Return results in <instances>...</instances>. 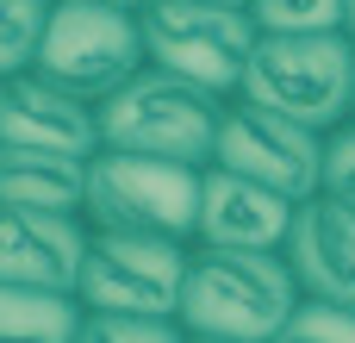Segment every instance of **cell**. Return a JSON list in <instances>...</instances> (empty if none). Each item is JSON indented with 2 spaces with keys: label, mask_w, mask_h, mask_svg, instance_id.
I'll return each instance as SVG.
<instances>
[{
  "label": "cell",
  "mask_w": 355,
  "mask_h": 343,
  "mask_svg": "<svg viewBox=\"0 0 355 343\" xmlns=\"http://www.w3.org/2000/svg\"><path fill=\"white\" fill-rule=\"evenodd\" d=\"M300 306H306V294H300L287 256L193 250L187 294H181V331L218 343H275Z\"/></svg>",
  "instance_id": "6da1fadb"
},
{
  "label": "cell",
  "mask_w": 355,
  "mask_h": 343,
  "mask_svg": "<svg viewBox=\"0 0 355 343\" xmlns=\"http://www.w3.org/2000/svg\"><path fill=\"white\" fill-rule=\"evenodd\" d=\"M225 94H206L168 69H144L100 106V150H131V156H162L187 169H212L218 125H225Z\"/></svg>",
  "instance_id": "7a4b0ae2"
},
{
  "label": "cell",
  "mask_w": 355,
  "mask_h": 343,
  "mask_svg": "<svg viewBox=\"0 0 355 343\" xmlns=\"http://www.w3.org/2000/svg\"><path fill=\"white\" fill-rule=\"evenodd\" d=\"M262 112H281L318 137H331L337 125H349L355 100V44L349 31H324V37H262L243 75V94Z\"/></svg>",
  "instance_id": "3957f363"
},
{
  "label": "cell",
  "mask_w": 355,
  "mask_h": 343,
  "mask_svg": "<svg viewBox=\"0 0 355 343\" xmlns=\"http://www.w3.org/2000/svg\"><path fill=\"white\" fill-rule=\"evenodd\" d=\"M200 181H206V169H187V162L100 150L87 162V225L94 231H131V237L193 244Z\"/></svg>",
  "instance_id": "277c9868"
},
{
  "label": "cell",
  "mask_w": 355,
  "mask_h": 343,
  "mask_svg": "<svg viewBox=\"0 0 355 343\" xmlns=\"http://www.w3.org/2000/svg\"><path fill=\"white\" fill-rule=\"evenodd\" d=\"M150 69L144 56V19L106 6V0H56L50 6V31L37 50V75L69 87L87 106H106L125 81H137Z\"/></svg>",
  "instance_id": "5b68a950"
},
{
  "label": "cell",
  "mask_w": 355,
  "mask_h": 343,
  "mask_svg": "<svg viewBox=\"0 0 355 343\" xmlns=\"http://www.w3.org/2000/svg\"><path fill=\"white\" fill-rule=\"evenodd\" d=\"M262 31L250 12L237 6H206V0H156L144 12V56L150 69H168L206 94L237 100L250 56H256Z\"/></svg>",
  "instance_id": "8992f818"
},
{
  "label": "cell",
  "mask_w": 355,
  "mask_h": 343,
  "mask_svg": "<svg viewBox=\"0 0 355 343\" xmlns=\"http://www.w3.org/2000/svg\"><path fill=\"white\" fill-rule=\"evenodd\" d=\"M187 262H193V244L94 231L75 294L87 312H112V319H181Z\"/></svg>",
  "instance_id": "52a82bcc"
},
{
  "label": "cell",
  "mask_w": 355,
  "mask_h": 343,
  "mask_svg": "<svg viewBox=\"0 0 355 343\" xmlns=\"http://www.w3.org/2000/svg\"><path fill=\"white\" fill-rule=\"evenodd\" d=\"M212 169H231L256 187H275L287 194L293 206L318 200L324 187V137L281 119V112H262L250 100H231L225 106V125H218V150H212Z\"/></svg>",
  "instance_id": "ba28073f"
},
{
  "label": "cell",
  "mask_w": 355,
  "mask_h": 343,
  "mask_svg": "<svg viewBox=\"0 0 355 343\" xmlns=\"http://www.w3.org/2000/svg\"><path fill=\"white\" fill-rule=\"evenodd\" d=\"M0 150H44V156H100V106L75 100L69 87L31 75H12L0 87Z\"/></svg>",
  "instance_id": "9c48e42d"
},
{
  "label": "cell",
  "mask_w": 355,
  "mask_h": 343,
  "mask_svg": "<svg viewBox=\"0 0 355 343\" xmlns=\"http://www.w3.org/2000/svg\"><path fill=\"white\" fill-rule=\"evenodd\" d=\"M293 200L275 187H256L231 169H206L200 181V225H193V250H256V256H281L293 237Z\"/></svg>",
  "instance_id": "30bf717a"
},
{
  "label": "cell",
  "mask_w": 355,
  "mask_h": 343,
  "mask_svg": "<svg viewBox=\"0 0 355 343\" xmlns=\"http://www.w3.org/2000/svg\"><path fill=\"white\" fill-rule=\"evenodd\" d=\"M94 225L81 212H12L0 206V287L75 294Z\"/></svg>",
  "instance_id": "8fae6325"
},
{
  "label": "cell",
  "mask_w": 355,
  "mask_h": 343,
  "mask_svg": "<svg viewBox=\"0 0 355 343\" xmlns=\"http://www.w3.org/2000/svg\"><path fill=\"white\" fill-rule=\"evenodd\" d=\"M281 256H287L306 300L355 306V206H337L324 194L306 200L293 212V237H287Z\"/></svg>",
  "instance_id": "7c38bea8"
},
{
  "label": "cell",
  "mask_w": 355,
  "mask_h": 343,
  "mask_svg": "<svg viewBox=\"0 0 355 343\" xmlns=\"http://www.w3.org/2000/svg\"><path fill=\"white\" fill-rule=\"evenodd\" d=\"M0 206L12 212H81L87 219V162L44 150H0Z\"/></svg>",
  "instance_id": "4fadbf2b"
},
{
  "label": "cell",
  "mask_w": 355,
  "mask_h": 343,
  "mask_svg": "<svg viewBox=\"0 0 355 343\" xmlns=\"http://www.w3.org/2000/svg\"><path fill=\"white\" fill-rule=\"evenodd\" d=\"M81 294L50 287H0V343H81Z\"/></svg>",
  "instance_id": "5bb4252c"
},
{
  "label": "cell",
  "mask_w": 355,
  "mask_h": 343,
  "mask_svg": "<svg viewBox=\"0 0 355 343\" xmlns=\"http://www.w3.org/2000/svg\"><path fill=\"white\" fill-rule=\"evenodd\" d=\"M50 6L56 0H0V81L31 75L44 31H50Z\"/></svg>",
  "instance_id": "9a60e30c"
},
{
  "label": "cell",
  "mask_w": 355,
  "mask_h": 343,
  "mask_svg": "<svg viewBox=\"0 0 355 343\" xmlns=\"http://www.w3.org/2000/svg\"><path fill=\"white\" fill-rule=\"evenodd\" d=\"M250 19L262 37H324L343 31V0H256Z\"/></svg>",
  "instance_id": "2e32d148"
},
{
  "label": "cell",
  "mask_w": 355,
  "mask_h": 343,
  "mask_svg": "<svg viewBox=\"0 0 355 343\" xmlns=\"http://www.w3.org/2000/svg\"><path fill=\"white\" fill-rule=\"evenodd\" d=\"M275 343H355V306H324V300H306Z\"/></svg>",
  "instance_id": "e0dca14e"
},
{
  "label": "cell",
  "mask_w": 355,
  "mask_h": 343,
  "mask_svg": "<svg viewBox=\"0 0 355 343\" xmlns=\"http://www.w3.org/2000/svg\"><path fill=\"white\" fill-rule=\"evenodd\" d=\"M81 343H187L181 319H112V312H87Z\"/></svg>",
  "instance_id": "ac0fdd59"
},
{
  "label": "cell",
  "mask_w": 355,
  "mask_h": 343,
  "mask_svg": "<svg viewBox=\"0 0 355 343\" xmlns=\"http://www.w3.org/2000/svg\"><path fill=\"white\" fill-rule=\"evenodd\" d=\"M318 194L337 206H355V119L324 137V187Z\"/></svg>",
  "instance_id": "d6986e66"
},
{
  "label": "cell",
  "mask_w": 355,
  "mask_h": 343,
  "mask_svg": "<svg viewBox=\"0 0 355 343\" xmlns=\"http://www.w3.org/2000/svg\"><path fill=\"white\" fill-rule=\"evenodd\" d=\"M106 6H119V12H131V19H144V12H150L156 0H106Z\"/></svg>",
  "instance_id": "ffe728a7"
},
{
  "label": "cell",
  "mask_w": 355,
  "mask_h": 343,
  "mask_svg": "<svg viewBox=\"0 0 355 343\" xmlns=\"http://www.w3.org/2000/svg\"><path fill=\"white\" fill-rule=\"evenodd\" d=\"M343 31H349V44H355V0H343Z\"/></svg>",
  "instance_id": "44dd1931"
},
{
  "label": "cell",
  "mask_w": 355,
  "mask_h": 343,
  "mask_svg": "<svg viewBox=\"0 0 355 343\" xmlns=\"http://www.w3.org/2000/svg\"><path fill=\"white\" fill-rule=\"evenodd\" d=\"M206 6H237V12H250L256 0H206Z\"/></svg>",
  "instance_id": "7402d4cb"
},
{
  "label": "cell",
  "mask_w": 355,
  "mask_h": 343,
  "mask_svg": "<svg viewBox=\"0 0 355 343\" xmlns=\"http://www.w3.org/2000/svg\"><path fill=\"white\" fill-rule=\"evenodd\" d=\"M187 343H218V337H187Z\"/></svg>",
  "instance_id": "603a6c76"
},
{
  "label": "cell",
  "mask_w": 355,
  "mask_h": 343,
  "mask_svg": "<svg viewBox=\"0 0 355 343\" xmlns=\"http://www.w3.org/2000/svg\"><path fill=\"white\" fill-rule=\"evenodd\" d=\"M349 119H355V100H349Z\"/></svg>",
  "instance_id": "cb8c5ba5"
},
{
  "label": "cell",
  "mask_w": 355,
  "mask_h": 343,
  "mask_svg": "<svg viewBox=\"0 0 355 343\" xmlns=\"http://www.w3.org/2000/svg\"><path fill=\"white\" fill-rule=\"evenodd\" d=\"M0 87H6V81H0Z\"/></svg>",
  "instance_id": "d4e9b609"
}]
</instances>
